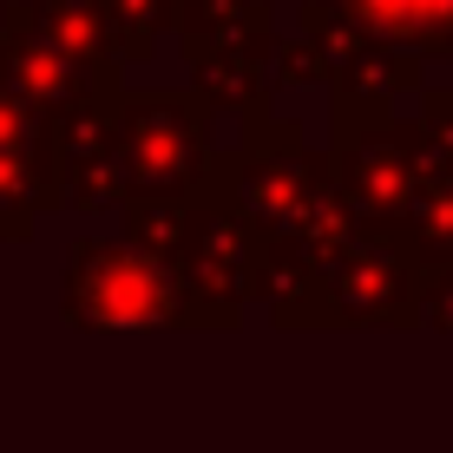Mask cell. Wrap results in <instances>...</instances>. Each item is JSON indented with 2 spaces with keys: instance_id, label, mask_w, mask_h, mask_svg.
Segmentation results:
<instances>
[{
  "instance_id": "obj_2",
  "label": "cell",
  "mask_w": 453,
  "mask_h": 453,
  "mask_svg": "<svg viewBox=\"0 0 453 453\" xmlns=\"http://www.w3.org/2000/svg\"><path fill=\"white\" fill-rule=\"evenodd\" d=\"M355 13L395 27V34H427V27H447L453 20V0H349Z\"/></svg>"
},
{
  "instance_id": "obj_1",
  "label": "cell",
  "mask_w": 453,
  "mask_h": 453,
  "mask_svg": "<svg viewBox=\"0 0 453 453\" xmlns=\"http://www.w3.org/2000/svg\"><path fill=\"white\" fill-rule=\"evenodd\" d=\"M73 309L86 322H178L184 289L171 270L145 263L138 250H80Z\"/></svg>"
}]
</instances>
